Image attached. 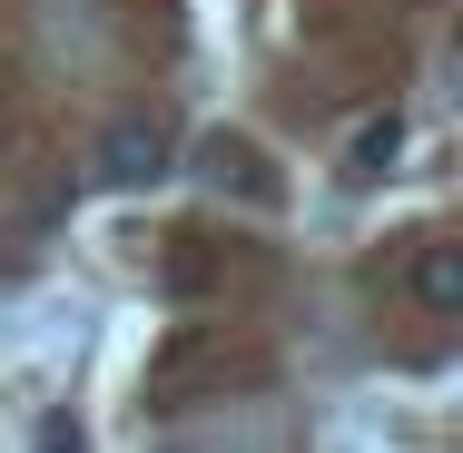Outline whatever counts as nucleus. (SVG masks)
I'll return each mask as SVG.
<instances>
[{
    "label": "nucleus",
    "mask_w": 463,
    "mask_h": 453,
    "mask_svg": "<svg viewBox=\"0 0 463 453\" xmlns=\"http://www.w3.org/2000/svg\"><path fill=\"white\" fill-rule=\"evenodd\" d=\"M99 187H118V197H138V187H158L178 168V128L158 118V109H128V118H109L99 128Z\"/></svg>",
    "instance_id": "nucleus-1"
},
{
    "label": "nucleus",
    "mask_w": 463,
    "mask_h": 453,
    "mask_svg": "<svg viewBox=\"0 0 463 453\" xmlns=\"http://www.w3.org/2000/svg\"><path fill=\"white\" fill-rule=\"evenodd\" d=\"M197 187H207V197H237V207H277V197H286L277 168L257 158V138H227V128L197 138Z\"/></svg>",
    "instance_id": "nucleus-2"
},
{
    "label": "nucleus",
    "mask_w": 463,
    "mask_h": 453,
    "mask_svg": "<svg viewBox=\"0 0 463 453\" xmlns=\"http://www.w3.org/2000/svg\"><path fill=\"white\" fill-rule=\"evenodd\" d=\"M414 296H424L434 316H463V247H444V237H434V247L414 257Z\"/></svg>",
    "instance_id": "nucleus-3"
},
{
    "label": "nucleus",
    "mask_w": 463,
    "mask_h": 453,
    "mask_svg": "<svg viewBox=\"0 0 463 453\" xmlns=\"http://www.w3.org/2000/svg\"><path fill=\"white\" fill-rule=\"evenodd\" d=\"M394 148H404V109H374L365 128H355V148H345V168H355V178H384Z\"/></svg>",
    "instance_id": "nucleus-4"
}]
</instances>
